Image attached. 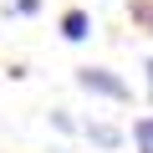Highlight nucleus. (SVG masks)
I'll return each instance as SVG.
<instances>
[{
    "instance_id": "4",
    "label": "nucleus",
    "mask_w": 153,
    "mask_h": 153,
    "mask_svg": "<svg viewBox=\"0 0 153 153\" xmlns=\"http://www.w3.org/2000/svg\"><path fill=\"white\" fill-rule=\"evenodd\" d=\"M133 143H138V153H153V117L133 123Z\"/></svg>"
},
{
    "instance_id": "7",
    "label": "nucleus",
    "mask_w": 153,
    "mask_h": 153,
    "mask_svg": "<svg viewBox=\"0 0 153 153\" xmlns=\"http://www.w3.org/2000/svg\"><path fill=\"white\" fill-rule=\"evenodd\" d=\"M143 71H148V97H153V61H148V66H143Z\"/></svg>"
},
{
    "instance_id": "6",
    "label": "nucleus",
    "mask_w": 153,
    "mask_h": 153,
    "mask_svg": "<svg viewBox=\"0 0 153 153\" xmlns=\"http://www.w3.org/2000/svg\"><path fill=\"white\" fill-rule=\"evenodd\" d=\"M16 10H21V16H36V10H41V0H16Z\"/></svg>"
},
{
    "instance_id": "1",
    "label": "nucleus",
    "mask_w": 153,
    "mask_h": 153,
    "mask_svg": "<svg viewBox=\"0 0 153 153\" xmlns=\"http://www.w3.org/2000/svg\"><path fill=\"white\" fill-rule=\"evenodd\" d=\"M76 87L92 92V97H107V102H128V82L112 76L107 66H82V71H76Z\"/></svg>"
},
{
    "instance_id": "3",
    "label": "nucleus",
    "mask_w": 153,
    "mask_h": 153,
    "mask_svg": "<svg viewBox=\"0 0 153 153\" xmlns=\"http://www.w3.org/2000/svg\"><path fill=\"white\" fill-rule=\"evenodd\" d=\"M87 138H92L97 148H117V138H123V133H117V128H107V123H92V128H87Z\"/></svg>"
},
{
    "instance_id": "2",
    "label": "nucleus",
    "mask_w": 153,
    "mask_h": 153,
    "mask_svg": "<svg viewBox=\"0 0 153 153\" xmlns=\"http://www.w3.org/2000/svg\"><path fill=\"white\" fill-rule=\"evenodd\" d=\"M87 31H92V16L87 10H66L61 16V36L66 41H87Z\"/></svg>"
},
{
    "instance_id": "5",
    "label": "nucleus",
    "mask_w": 153,
    "mask_h": 153,
    "mask_svg": "<svg viewBox=\"0 0 153 153\" xmlns=\"http://www.w3.org/2000/svg\"><path fill=\"white\" fill-rule=\"evenodd\" d=\"M133 21H143V26H153V0H133Z\"/></svg>"
}]
</instances>
